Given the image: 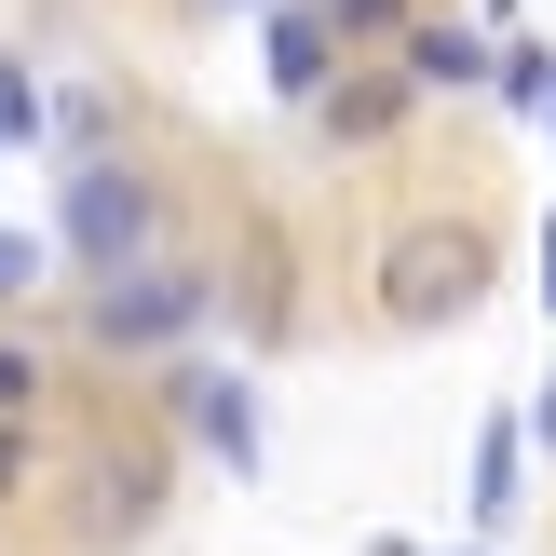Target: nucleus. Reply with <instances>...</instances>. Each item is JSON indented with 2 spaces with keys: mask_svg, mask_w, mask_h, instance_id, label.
Instances as JSON below:
<instances>
[{
  "mask_svg": "<svg viewBox=\"0 0 556 556\" xmlns=\"http://www.w3.org/2000/svg\"><path fill=\"white\" fill-rule=\"evenodd\" d=\"M516 462H530V421H516V407H489V421H476V476H462V503H476L489 530L516 516Z\"/></svg>",
  "mask_w": 556,
  "mask_h": 556,
  "instance_id": "nucleus-7",
  "label": "nucleus"
},
{
  "mask_svg": "<svg viewBox=\"0 0 556 556\" xmlns=\"http://www.w3.org/2000/svg\"><path fill=\"white\" fill-rule=\"evenodd\" d=\"M530 448H556V380H543V407H530Z\"/></svg>",
  "mask_w": 556,
  "mask_h": 556,
  "instance_id": "nucleus-15",
  "label": "nucleus"
},
{
  "mask_svg": "<svg viewBox=\"0 0 556 556\" xmlns=\"http://www.w3.org/2000/svg\"><path fill=\"white\" fill-rule=\"evenodd\" d=\"M163 394L190 407V434H204V448L231 462V476H258V394H244V380H217V367H177Z\"/></svg>",
  "mask_w": 556,
  "mask_h": 556,
  "instance_id": "nucleus-6",
  "label": "nucleus"
},
{
  "mask_svg": "<svg viewBox=\"0 0 556 556\" xmlns=\"http://www.w3.org/2000/svg\"><path fill=\"white\" fill-rule=\"evenodd\" d=\"M326 123H340V136H380V123H394V109H407V81H326Z\"/></svg>",
  "mask_w": 556,
  "mask_h": 556,
  "instance_id": "nucleus-9",
  "label": "nucleus"
},
{
  "mask_svg": "<svg viewBox=\"0 0 556 556\" xmlns=\"http://www.w3.org/2000/svg\"><path fill=\"white\" fill-rule=\"evenodd\" d=\"M489 299V244L462 231V217H421V231L380 244V326L394 340H434V326H462Z\"/></svg>",
  "mask_w": 556,
  "mask_h": 556,
  "instance_id": "nucleus-1",
  "label": "nucleus"
},
{
  "mask_svg": "<svg viewBox=\"0 0 556 556\" xmlns=\"http://www.w3.org/2000/svg\"><path fill=\"white\" fill-rule=\"evenodd\" d=\"M489 81H503V109L556 123V54H543V41H503V68H489Z\"/></svg>",
  "mask_w": 556,
  "mask_h": 556,
  "instance_id": "nucleus-8",
  "label": "nucleus"
},
{
  "mask_svg": "<svg viewBox=\"0 0 556 556\" xmlns=\"http://www.w3.org/2000/svg\"><path fill=\"white\" fill-rule=\"evenodd\" d=\"M27 136H41V81L0 54V150H27Z\"/></svg>",
  "mask_w": 556,
  "mask_h": 556,
  "instance_id": "nucleus-11",
  "label": "nucleus"
},
{
  "mask_svg": "<svg viewBox=\"0 0 556 556\" xmlns=\"http://www.w3.org/2000/svg\"><path fill=\"white\" fill-rule=\"evenodd\" d=\"M27 286H41V244H27V231H0V299H27Z\"/></svg>",
  "mask_w": 556,
  "mask_h": 556,
  "instance_id": "nucleus-13",
  "label": "nucleus"
},
{
  "mask_svg": "<svg viewBox=\"0 0 556 556\" xmlns=\"http://www.w3.org/2000/svg\"><path fill=\"white\" fill-rule=\"evenodd\" d=\"M204 326V271H109L96 286V340L109 353H163Z\"/></svg>",
  "mask_w": 556,
  "mask_h": 556,
  "instance_id": "nucleus-3",
  "label": "nucleus"
},
{
  "mask_svg": "<svg viewBox=\"0 0 556 556\" xmlns=\"http://www.w3.org/2000/svg\"><path fill=\"white\" fill-rule=\"evenodd\" d=\"M394 54H407V81H434V96H476V81L503 68V27H476V14H421Z\"/></svg>",
  "mask_w": 556,
  "mask_h": 556,
  "instance_id": "nucleus-5",
  "label": "nucleus"
},
{
  "mask_svg": "<svg viewBox=\"0 0 556 556\" xmlns=\"http://www.w3.org/2000/svg\"><path fill=\"white\" fill-rule=\"evenodd\" d=\"M340 27H326V0H271V14H258V68H271V96H286V109H313L326 96V81H340Z\"/></svg>",
  "mask_w": 556,
  "mask_h": 556,
  "instance_id": "nucleus-4",
  "label": "nucleus"
},
{
  "mask_svg": "<svg viewBox=\"0 0 556 556\" xmlns=\"http://www.w3.org/2000/svg\"><path fill=\"white\" fill-rule=\"evenodd\" d=\"M326 27H340V41H407L421 14H407V0H326Z\"/></svg>",
  "mask_w": 556,
  "mask_h": 556,
  "instance_id": "nucleus-10",
  "label": "nucleus"
},
{
  "mask_svg": "<svg viewBox=\"0 0 556 556\" xmlns=\"http://www.w3.org/2000/svg\"><path fill=\"white\" fill-rule=\"evenodd\" d=\"M54 244H68L81 271H150V244H163V190L136 177V163H68V190H54Z\"/></svg>",
  "mask_w": 556,
  "mask_h": 556,
  "instance_id": "nucleus-2",
  "label": "nucleus"
},
{
  "mask_svg": "<svg viewBox=\"0 0 556 556\" xmlns=\"http://www.w3.org/2000/svg\"><path fill=\"white\" fill-rule=\"evenodd\" d=\"M27 407H41V353H14V340H0V421H27Z\"/></svg>",
  "mask_w": 556,
  "mask_h": 556,
  "instance_id": "nucleus-12",
  "label": "nucleus"
},
{
  "mask_svg": "<svg viewBox=\"0 0 556 556\" xmlns=\"http://www.w3.org/2000/svg\"><path fill=\"white\" fill-rule=\"evenodd\" d=\"M14 489H27V434L0 421V503H14Z\"/></svg>",
  "mask_w": 556,
  "mask_h": 556,
  "instance_id": "nucleus-14",
  "label": "nucleus"
},
{
  "mask_svg": "<svg viewBox=\"0 0 556 556\" xmlns=\"http://www.w3.org/2000/svg\"><path fill=\"white\" fill-rule=\"evenodd\" d=\"M543 299H556V217H543Z\"/></svg>",
  "mask_w": 556,
  "mask_h": 556,
  "instance_id": "nucleus-16",
  "label": "nucleus"
}]
</instances>
